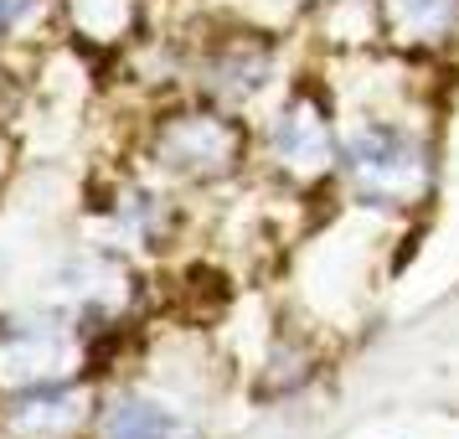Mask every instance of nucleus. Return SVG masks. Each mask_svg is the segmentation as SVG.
Wrapping results in <instances>:
<instances>
[{"label":"nucleus","instance_id":"7","mask_svg":"<svg viewBox=\"0 0 459 439\" xmlns=\"http://www.w3.org/2000/svg\"><path fill=\"white\" fill-rule=\"evenodd\" d=\"M99 435L104 439H191V424L176 408L155 403V398L125 393L99 414Z\"/></svg>","mask_w":459,"mask_h":439},{"label":"nucleus","instance_id":"8","mask_svg":"<svg viewBox=\"0 0 459 439\" xmlns=\"http://www.w3.org/2000/svg\"><path fill=\"white\" fill-rule=\"evenodd\" d=\"M264 78H269V47L253 42H228L207 63V88L217 99H253L264 88Z\"/></svg>","mask_w":459,"mask_h":439},{"label":"nucleus","instance_id":"6","mask_svg":"<svg viewBox=\"0 0 459 439\" xmlns=\"http://www.w3.org/2000/svg\"><path fill=\"white\" fill-rule=\"evenodd\" d=\"M382 31L397 47H444L459 31V0H377Z\"/></svg>","mask_w":459,"mask_h":439},{"label":"nucleus","instance_id":"5","mask_svg":"<svg viewBox=\"0 0 459 439\" xmlns=\"http://www.w3.org/2000/svg\"><path fill=\"white\" fill-rule=\"evenodd\" d=\"M78 424H83V393L67 388V382L11 388L5 408H0L5 439H73Z\"/></svg>","mask_w":459,"mask_h":439},{"label":"nucleus","instance_id":"10","mask_svg":"<svg viewBox=\"0 0 459 439\" xmlns=\"http://www.w3.org/2000/svg\"><path fill=\"white\" fill-rule=\"evenodd\" d=\"M37 5H42V0H0V31L26 26L31 16H37Z\"/></svg>","mask_w":459,"mask_h":439},{"label":"nucleus","instance_id":"2","mask_svg":"<svg viewBox=\"0 0 459 439\" xmlns=\"http://www.w3.org/2000/svg\"><path fill=\"white\" fill-rule=\"evenodd\" d=\"M248 150V135L238 119L217 114V109H186L170 114L166 125L155 129V161L186 181H222L238 171Z\"/></svg>","mask_w":459,"mask_h":439},{"label":"nucleus","instance_id":"9","mask_svg":"<svg viewBox=\"0 0 459 439\" xmlns=\"http://www.w3.org/2000/svg\"><path fill=\"white\" fill-rule=\"evenodd\" d=\"M67 16L88 42H125L140 22V0H67Z\"/></svg>","mask_w":459,"mask_h":439},{"label":"nucleus","instance_id":"1","mask_svg":"<svg viewBox=\"0 0 459 439\" xmlns=\"http://www.w3.org/2000/svg\"><path fill=\"white\" fill-rule=\"evenodd\" d=\"M341 171H346V181H351V191L361 202H372V207H413L429 191L434 161H429V145L413 129L377 119V125L351 129V140L341 150Z\"/></svg>","mask_w":459,"mask_h":439},{"label":"nucleus","instance_id":"4","mask_svg":"<svg viewBox=\"0 0 459 439\" xmlns=\"http://www.w3.org/2000/svg\"><path fill=\"white\" fill-rule=\"evenodd\" d=\"M73 362V331L63 320H0V382L31 388V382H63Z\"/></svg>","mask_w":459,"mask_h":439},{"label":"nucleus","instance_id":"3","mask_svg":"<svg viewBox=\"0 0 459 439\" xmlns=\"http://www.w3.org/2000/svg\"><path fill=\"white\" fill-rule=\"evenodd\" d=\"M269 150L279 171L290 176H320L335 161V135H331V109L315 88H294L290 104L273 114L269 125Z\"/></svg>","mask_w":459,"mask_h":439}]
</instances>
